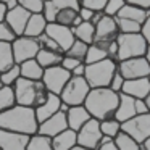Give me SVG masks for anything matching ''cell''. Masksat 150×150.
<instances>
[{"label": "cell", "mask_w": 150, "mask_h": 150, "mask_svg": "<svg viewBox=\"0 0 150 150\" xmlns=\"http://www.w3.org/2000/svg\"><path fill=\"white\" fill-rule=\"evenodd\" d=\"M74 145H78L76 131L69 129V127L52 137V150H69Z\"/></svg>", "instance_id": "44dd1931"}, {"label": "cell", "mask_w": 150, "mask_h": 150, "mask_svg": "<svg viewBox=\"0 0 150 150\" xmlns=\"http://www.w3.org/2000/svg\"><path fill=\"white\" fill-rule=\"evenodd\" d=\"M144 102H145L147 108H149V111H150V92H149V94H147V97L144 98Z\"/></svg>", "instance_id": "db71d44e"}, {"label": "cell", "mask_w": 150, "mask_h": 150, "mask_svg": "<svg viewBox=\"0 0 150 150\" xmlns=\"http://www.w3.org/2000/svg\"><path fill=\"white\" fill-rule=\"evenodd\" d=\"M79 5L86 8H91L92 11H103L105 5H107V0H81Z\"/></svg>", "instance_id": "60d3db41"}, {"label": "cell", "mask_w": 150, "mask_h": 150, "mask_svg": "<svg viewBox=\"0 0 150 150\" xmlns=\"http://www.w3.org/2000/svg\"><path fill=\"white\" fill-rule=\"evenodd\" d=\"M0 87H2V82H0Z\"/></svg>", "instance_id": "94428289"}, {"label": "cell", "mask_w": 150, "mask_h": 150, "mask_svg": "<svg viewBox=\"0 0 150 150\" xmlns=\"http://www.w3.org/2000/svg\"><path fill=\"white\" fill-rule=\"evenodd\" d=\"M102 137H103V134L100 131V121L95 120V118H91L84 126H81V129L76 131L78 145L89 150H95V147L98 145Z\"/></svg>", "instance_id": "30bf717a"}, {"label": "cell", "mask_w": 150, "mask_h": 150, "mask_svg": "<svg viewBox=\"0 0 150 150\" xmlns=\"http://www.w3.org/2000/svg\"><path fill=\"white\" fill-rule=\"evenodd\" d=\"M15 65L13 52H11V42H0V73L7 71Z\"/></svg>", "instance_id": "f1b7e54d"}, {"label": "cell", "mask_w": 150, "mask_h": 150, "mask_svg": "<svg viewBox=\"0 0 150 150\" xmlns=\"http://www.w3.org/2000/svg\"><path fill=\"white\" fill-rule=\"evenodd\" d=\"M126 4L136 5V7H140V8H145V10H150V0H126Z\"/></svg>", "instance_id": "c3c4849f"}, {"label": "cell", "mask_w": 150, "mask_h": 150, "mask_svg": "<svg viewBox=\"0 0 150 150\" xmlns=\"http://www.w3.org/2000/svg\"><path fill=\"white\" fill-rule=\"evenodd\" d=\"M87 49H89V45H87L86 42L74 39V42L71 44V47H69V49L66 50L65 53H63V55H65V57H71V58H74V60H78V62L84 63L86 53H87Z\"/></svg>", "instance_id": "f546056e"}, {"label": "cell", "mask_w": 150, "mask_h": 150, "mask_svg": "<svg viewBox=\"0 0 150 150\" xmlns=\"http://www.w3.org/2000/svg\"><path fill=\"white\" fill-rule=\"evenodd\" d=\"M39 42L34 37H26V36H18L11 42V52H13V60L16 65L26 62V60L36 58L39 52Z\"/></svg>", "instance_id": "8fae6325"}, {"label": "cell", "mask_w": 150, "mask_h": 150, "mask_svg": "<svg viewBox=\"0 0 150 150\" xmlns=\"http://www.w3.org/2000/svg\"><path fill=\"white\" fill-rule=\"evenodd\" d=\"M100 131L103 136L111 137L113 139L118 132L121 131V123L115 118H108V120H102L100 121Z\"/></svg>", "instance_id": "d6a6232c"}, {"label": "cell", "mask_w": 150, "mask_h": 150, "mask_svg": "<svg viewBox=\"0 0 150 150\" xmlns=\"http://www.w3.org/2000/svg\"><path fill=\"white\" fill-rule=\"evenodd\" d=\"M15 97H16V105H23V107L36 108L47 98L49 91L42 81H33V79L26 78H18L16 82L13 84Z\"/></svg>", "instance_id": "3957f363"}, {"label": "cell", "mask_w": 150, "mask_h": 150, "mask_svg": "<svg viewBox=\"0 0 150 150\" xmlns=\"http://www.w3.org/2000/svg\"><path fill=\"white\" fill-rule=\"evenodd\" d=\"M95 150H118V147H116V144H115V140L111 139V137L103 136L100 139V142H98V145L95 147Z\"/></svg>", "instance_id": "7bdbcfd3"}, {"label": "cell", "mask_w": 150, "mask_h": 150, "mask_svg": "<svg viewBox=\"0 0 150 150\" xmlns=\"http://www.w3.org/2000/svg\"><path fill=\"white\" fill-rule=\"evenodd\" d=\"M73 34H74V39L82 40L87 45H91L92 40H94V33H95V26L91 23V21H81L78 26L71 28Z\"/></svg>", "instance_id": "4316f807"}, {"label": "cell", "mask_w": 150, "mask_h": 150, "mask_svg": "<svg viewBox=\"0 0 150 150\" xmlns=\"http://www.w3.org/2000/svg\"><path fill=\"white\" fill-rule=\"evenodd\" d=\"M105 58H108L107 50L97 47L95 44H91V45H89V49H87V53H86L84 63H86V65H91V63L100 62V60H105Z\"/></svg>", "instance_id": "e575fe53"}, {"label": "cell", "mask_w": 150, "mask_h": 150, "mask_svg": "<svg viewBox=\"0 0 150 150\" xmlns=\"http://www.w3.org/2000/svg\"><path fill=\"white\" fill-rule=\"evenodd\" d=\"M20 74L21 78L33 79V81H40L44 74V68L37 63L36 58L26 60V62L20 63Z\"/></svg>", "instance_id": "d4e9b609"}, {"label": "cell", "mask_w": 150, "mask_h": 150, "mask_svg": "<svg viewBox=\"0 0 150 150\" xmlns=\"http://www.w3.org/2000/svg\"><path fill=\"white\" fill-rule=\"evenodd\" d=\"M36 39H37V42H39V47H40V49L53 50V52H62V49L57 45V42H55L53 39H50V37L47 36L45 33H42L39 37H36Z\"/></svg>", "instance_id": "74e56055"}, {"label": "cell", "mask_w": 150, "mask_h": 150, "mask_svg": "<svg viewBox=\"0 0 150 150\" xmlns=\"http://www.w3.org/2000/svg\"><path fill=\"white\" fill-rule=\"evenodd\" d=\"M44 33L53 39L57 42V45L62 49V52L65 53L66 50L71 47V44L74 42V34H73V29L71 28H66V26H62V24H57V23H47L45 26V31Z\"/></svg>", "instance_id": "4fadbf2b"}, {"label": "cell", "mask_w": 150, "mask_h": 150, "mask_svg": "<svg viewBox=\"0 0 150 150\" xmlns=\"http://www.w3.org/2000/svg\"><path fill=\"white\" fill-rule=\"evenodd\" d=\"M68 105H66V103H63V102H62V105H60V111H63V113H66V111H68Z\"/></svg>", "instance_id": "11a10c76"}, {"label": "cell", "mask_w": 150, "mask_h": 150, "mask_svg": "<svg viewBox=\"0 0 150 150\" xmlns=\"http://www.w3.org/2000/svg\"><path fill=\"white\" fill-rule=\"evenodd\" d=\"M16 4L31 13H42L44 8V0H16Z\"/></svg>", "instance_id": "8d00e7d4"}, {"label": "cell", "mask_w": 150, "mask_h": 150, "mask_svg": "<svg viewBox=\"0 0 150 150\" xmlns=\"http://www.w3.org/2000/svg\"><path fill=\"white\" fill-rule=\"evenodd\" d=\"M118 102H120V92L111 91L110 87H95L89 91L82 105L92 118L102 121L115 116Z\"/></svg>", "instance_id": "6da1fadb"}, {"label": "cell", "mask_w": 150, "mask_h": 150, "mask_svg": "<svg viewBox=\"0 0 150 150\" xmlns=\"http://www.w3.org/2000/svg\"><path fill=\"white\" fill-rule=\"evenodd\" d=\"M44 2H49V0H44Z\"/></svg>", "instance_id": "91938a15"}, {"label": "cell", "mask_w": 150, "mask_h": 150, "mask_svg": "<svg viewBox=\"0 0 150 150\" xmlns=\"http://www.w3.org/2000/svg\"><path fill=\"white\" fill-rule=\"evenodd\" d=\"M16 105L13 86H2L0 87V111H5L8 108Z\"/></svg>", "instance_id": "4dcf8cb0"}, {"label": "cell", "mask_w": 150, "mask_h": 150, "mask_svg": "<svg viewBox=\"0 0 150 150\" xmlns=\"http://www.w3.org/2000/svg\"><path fill=\"white\" fill-rule=\"evenodd\" d=\"M136 115L134 110V98L131 95H126L123 92H120V102H118V108L115 111V120H118L120 123H124L129 118H132Z\"/></svg>", "instance_id": "ffe728a7"}, {"label": "cell", "mask_w": 150, "mask_h": 150, "mask_svg": "<svg viewBox=\"0 0 150 150\" xmlns=\"http://www.w3.org/2000/svg\"><path fill=\"white\" fill-rule=\"evenodd\" d=\"M115 21H116V24H118V29H120V33H123V34L140 33V28H142V24L136 23V21H132V20H127V18L115 16Z\"/></svg>", "instance_id": "836d02e7"}, {"label": "cell", "mask_w": 150, "mask_h": 150, "mask_svg": "<svg viewBox=\"0 0 150 150\" xmlns=\"http://www.w3.org/2000/svg\"><path fill=\"white\" fill-rule=\"evenodd\" d=\"M121 92L131 95L132 98H145L150 92V78H137V79H124Z\"/></svg>", "instance_id": "ac0fdd59"}, {"label": "cell", "mask_w": 150, "mask_h": 150, "mask_svg": "<svg viewBox=\"0 0 150 150\" xmlns=\"http://www.w3.org/2000/svg\"><path fill=\"white\" fill-rule=\"evenodd\" d=\"M140 145H142V147H144V149H145V150H150V136L147 137V139L144 140V142L140 144Z\"/></svg>", "instance_id": "f5cc1de1"}, {"label": "cell", "mask_w": 150, "mask_h": 150, "mask_svg": "<svg viewBox=\"0 0 150 150\" xmlns=\"http://www.w3.org/2000/svg\"><path fill=\"white\" fill-rule=\"evenodd\" d=\"M134 110H136V115L150 113L147 105H145V102H144V98H134Z\"/></svg>", "instance_id": "f6af8a7d"}, {"label": "cell", "mask_w": 150, "mask_h": 150, "mask_svg": "<svg viewBox=\"0 0 150 150\" xmlns=\"http://www.w3.org/2000/svg\"><path fill=\"white\" fill-rule=\"evenodd\" d=\"M0 127L33 136V134L37 132L39 123L36 120L34 108L15 105V107L8 108L5 111H0Z\"/></svg>", "instance_id": "7a4b0ae2"}, {"label": "cell", "mask_w": 150, "mask_h": 150, "mask_svg": "<svg viewBox=\"0 0 150 150\" xmlns=\"http://www.w3.org/2000/svg\"><path fill=\"white\" fill-rule=\"evenodd\" d=\"M84 71H86V63H81L71 71V76H84Z\"/></svg>", "instance_id": "681fc988"}, {"label": "cell", "mask_w": 150, "mask_h": 150, "mask_svg": "<svg viewBox=\"0 0 150 150\" xmlns=\"http://www.w3.org/2000/svg\"><path fill=\"white\" fill-rule=\"evenodd\" d=\"M29 136L0 127V149L2 150H26Z\"/></svg>", "instance_id": "9a60e30c"}, {"label": "cell", "mask_w": 150, "mask_h": 150, "mask_svg": "<svg viewBox=\"0 0 150 150\" xmlns=\"http://www.w3.org/2000/svg\"><path fill=\"white\" fill-rule=\"evenodd\" d=\"M78 2H81V0H78Z\"/></svg>", "instance_id": "6125c7cd"}, {"label": "cell", "mask_w": 150, "mask_h": 150, "mask_svg": "<svg viewBox=\"0 0 150 150\" xmlns=\"http://www.w3.org/2000/svg\"><path fill=\"white\" fill-rule=\"evenodd\" d=\"M36 60L44 69L50 68V66H58V65H62L63 52H53V50L39 49V52L36 55Z\"/></svg>", "instance_id": "484cf974"}, {"label": "cell", "mask_w": 150, "mask_h": 150, "mask_svg": "<svg viewBox=\"0 0 150 150\" xmlns=\"http://www.w3.org/2000/svg\"><path fill=\"white\" fill-rule=\"evenodd\" d=\"M118 69V63L111 58H105L100 62L86 65L84 78L91 89L95 87H108L111 78H113L115 71Z\"/></svg>", "instance_id": "277c9868"}, {"label": "cell", "mask_w": 150, "mask_h": 150, "mask_svg": "<svg viewBox=\"0 0 150 150\" xmlns=\"http://www.w3.org/2000/svg\"><path fill=\"white\" fill-rule=\"evenodd\" d=\"M18 78H21V74H20V65H16V63L11 68H8L7 71L0 73V82H2V86H13Z\"/></svg>", "instance_id": "d590c367"}, {"label": "cell", "mask_w": 150, "mask_h": 150, "mask_svg": "<svg viewBox=\"0 0 150 150\" xmlns=\"http://www.w3.org/2000/svg\"><path fill=\"white\" fill-rule=\"evenodd\" d=\"M31 16V11H28L26 8L20 7V5H15L13 8L7 11L5 15V23L10 26V29L15 33V36H23L24 28H26V23Z\"/></svg>", "instance_id": "5bb4252c"}, {"label": "cell", "mask_w": 150, "mask_h": 150, "mask_svg": "<svg viewBox=\"0 0 150 150\" xmlns=\"http://www.w3.org/2000/svg\"><path fill=\"white\" fill-rule=\"evenodd\" d=\"M115 144H116L118 150H140V144L136 142L131 136H127L126 132L120 131L116 136L113 137Z\"/></svg>", "instance_id": "1f68e13d"}, {"label": "cell", "mask_w": 150, "mask_h": 150, "mask_svg": "<svg viewBox=\"0 0 150 150\" xmlns=\"http://www.w3.org/2000/svg\"><path fill=\"white\" fill-rule=\"evenodd\" d=\"M69 150H89V149H84V147H81V145H74L73 149H69Z\"/></svg>", "instance_id": "6f0895ef"}, {"label": "cell", "mask_w": 150, "mask_h": 150, "mask_svg": "<svg viewBox=\"0 0 150 150\" xmlns=\"http://www.w3.org/2000/svg\"><path fill=\"white\" fill-rule=\"evenodd\" d=\"M116 45H118L116 58L118 62H121V60L134 58V57H145L149 44L145 42V39L140 33H134V34L120 33V36L116 37Z\"/></svg>", "instance_id": "5b68a950"}, {"label": "cell", "mask_w": 150, "mask_h": 150, "mask_svg": "<svg viewBox=\"0 0 150 150\" xmlns=\"http://www.w3.org/2000/svg\"><path fill=\"white\" fill-rule=\"evenodd\" d=\"M123 84H124V78L120 74V71L116 69L115 74H113V78H111V81H110V84H108V87H110L111 91H115V92H121Z\"/></svg>", "instance_id": "b9f144b4"}, {"label": "cell", "mask_w": 150, "mask_h": 150, "mask_svg": "<svg viewBox=\"0 0 150 150\" xmlns=\"http://www.w3.org/2000/svg\"><path fill=\"white\" fill-rule=\"evenodd\" d=\"M60 105H62V98H60V95L49 92L45 100H44L39 107L34 108L37 123L40 124L42 121H45L47 118H50L52 115H55L57 111H60Z\"/></svg>", "instance_id": "e0dca14e"}, {"label": "cell", "mask_w": 150, "mask_h": 150, "mask_svg": "<svg viewBox=\"0 0 150 150\" xmlns=\"http://www.w3.org/2000/svg\"><path fill=\"white\" fill-rule=\"evenodd\" d=\"M140 34L144 36V39H145V42L150 45V15H149V18H147V20L144 21L142 28H140Z\"/></svg>", "instance_id": "bcb514c9"}, {"label": "cell", "mask_w": 150, "mask_h": 150, "mask_svg": "<svg viewBox=\"0 0 150 150\" xmlns=\"http://www.w3.org/2000/svg\"><path fill=\"white\" fill-rule=\"evenodd\" d=\"M89 91H91V86L87 84L84 76H71L68 79V82L65 84V87L62 89V92H60V98L68 107L82 105Z\"/></svg>", "instance_id": "8992f818"}, {"label": "cell", "mask_w": 150, "mask_h": 150, "mask_svg": "<svg viewBox=\"0 0 150 150\" xmlns=\"http://www.w3.org/2000/svg\"><path fill=\"white\" fill-rule=\"evenodd\" d=\"M121 131L131 136L136 142L142 144L150 136V113L134 115L127 121L121 123Z\"/></svg>", "instance_id": "ba28073f"}, {"label": "cell", "mask_w": 150, "mask_h": 150, "mask_svg": "<svg viewBox=\"0 0 150 150\" xmlns=\"http://www.w3.org/2000/svg\"><path fill=\"white\" fill-rule=\"evenodd\" d=\"M78 65H81V62H78V60H74V58H71V57H65L63 55V60H62V66L65 69H68L69 73L73 71V69L76 68Z\"/></svg>", "instance_id": "ee69618b"}, {"label": "cell", "mask_w": 150, "mask_h": 150, "mask_svg": "<svg viewBox=\"0 0 150 150\" xmlns=\"http://www.w3.org/2000/svg\"><path fill=\"white\" fill-rule=\"evenodd\" d=\"M149 15H150V10H145V8H140V7H136V5L126 4L115 16L127 18V20H132V21H136V23H139V24H144V21L149 18Z\"/></svg>", "instance_id": "603a6c76"}, {"label": "cell", "mask_w": 150, "mask_h": 150, "mask_svg": "<svg viewBox=\"0 0 150 150\" xmlns=\"http://www.w3.org/2000/svg\"><path fill=\"white\" fill-rule=\"evenodd\" d=\"M91 115L86 110L84 105H74V107H69L66 111V121H68V127L73 131L81 129V126H84L89 120H91Z\"/></svg>", "instance_id": "d6986e66"}, {"label": "cell", "mask_w": 150, "mask_h": 150, "mask_svg": "<svg viewBox=\"0 0 150 150\" xmlns=\"http://www.w3.org/2000/svg\"><path fill=\"white\" fill-rule=\"evenodd\" d=\"M0 2L7 5V8H8V10H10V8H13L15 5H18V4H16V0H0Z\"/></svg>", "instance_id": "816d5d0a"}, {"label": "cell", "mask_w": 150, "mask_h": 150, "mask_svg": "<svg viewBox=\"0 0 150 150\" xmlns=\"http://www.w3.org/2000/svg\"><path fill=\"white\" fill-rule=\"evenodd\" d=\"M79 16H81L82 21H91L92 16H94V11L91 8H86V7H79Z\"/></svg>", "instance_id": "7dc6e473"}, {"label": "cell", "mask_w": 150, "mask_h": 150, "mask_svg": "<svg viewBox=\"0 0 150 150\" xmlns=\"http://www.w3.org/2000/svg\"><path fill=\"white\" fill-rule=\"evenodd\" d=\"M7 11H8L7 5L0 2V21H5V15H7Z\"/></svg>", "instance_id": "f907efd6"}, {"label": "cell", "mask_w": 150, "mask_h": 150, "mask_svg": "<svg viewBox=\"0 0 150 150\" xmlns=\"http://www.w3.org/2000/svg\"><path fill=\"white\" fill-rule=\"evenodd\" d=\"M145 58H147V62H149V65H150V45L147 47V52H145Z\"/></svg>", "instance_id": "9f6ffc18"}, {"label": "cell", "mask_w": 150, "mask_h": 150, "mask_svg": "<svg viewBox=\"0 0 150 150\" xmlns=\"http://www.w3.org/2000/svg\"><path fill=\"white\" fill-rule=\"evenodd\" d=\"M71 78V73L68 69H65L62 65L58 66H50V68L44 69V74H42V84L45 86V89L52 94L60 95L62 89L65 87V84L68 82V79Z\"/></svg>", "instance_id": "7c38bea8"}, {"label": "cell", "mask_w": 150, "mask_h": 150, "mask_svg": "<svg viewBox=\"0 0 150 150\" xmlns=\"http://www.w3.org/2000/svg\"><path fill=\"white\" fill-rule=\"evenodd\" d=\"M26 150H52V137L39 132L33 134V136H29Z\"/></svg>", "instance_id": "83f0119b"}, {"label": "cell", "mask_w": 150, "mask_h": 150, "mask_svg": "<svg viewBox=\"0 0 150 150\" xmlns=\"http://www.w3.org/2000/svg\"><path fill=\"white\" fill-rule=\"evenodd\" d=\"M15 39H16V36L10 29V26L5 21H0V42H13Z\"/></svg>", "instance_id": "ab89813d"}, {"label": "cell", "mask_w": 150, "mask_h": 150, "mask_svg": "<svg viewBox=\"0 0 150 150\" xmlns=\"http://www.w3.org/2000/svg\"><path fill=\"white\" fill-rule=\"evenodd\" d=\"M68 129V121H66V113L63 111H57L55 115H52L50 118H47L45 121L39 124L37 127V132L44 134V136L53 137L57 134H60L62 131Z\"/></svg>", "instance_id": "2e32d148"}, {"label": "cell", "mask_w": 150, "mask_h": 150, "mask_svg": "<svg viewBox=\"0 0 150 150\" xmlns=\"http://www.w3.org/2000/svg\"><path fill=\"white\" fill-rule=\"evenodd\" d=\"M45 26H47V21H45L42 13H31L29 20L26 23V28H24L23 36L34 37L36 39V37H39L45 31Z\"/></svg>", "instance_id": "7402d4cb"}, {"label": "cell", "mask_w": 150, "mask_h": 150, "mask_svg": "<svg viewBox=\"0 0 150 150\" xmlns=\"http://www.w3.org/2000/svg\"><path fill=\"white\" fill-rule=\"evenodd\" d=\"M118 36H120V29H118V24L115 21V16H108V15L103 13V16L95 24V33H94L92 44H95L97 47L108 52L110 45H113L116 42Z\"/></svg>", "instance_id": "52a82bcc"}, {"label": "cell", "mask_w": 150, "mask_h": 150, "mask_svg": "<svg viewBox=\"0 0 150 150\" xmlns=\"http://www.w3.org/2000/svg\"><path fill=\"white\" fill-rule=\"evenodd\" d=\"M118 71L124 79L150 78V65L145 57H134V58L118 62Z\"/></svg>", "instance_id": "9c48e42d"}, {"label": "cell", "mask_w": 150, "mask_h": 150, "mask_svg": "<svg viewBox=\"0 0 150 150\" xmlns=\"http://www.w3.org/2000/svg\"><path fill=\"white\" fill-rule=\"evenodd\" d=\"M140 150H145V149H144V147H142V145H140Z\"/></svg>", "instance_id": "680465c9"}, {"label": "cell", "mask_w": 150, "mask_h": 150, "mask_svg": "<svg viewBox=\"0 0 150 150\" xmlns=\"http://www.w3.org/2000/svg\"><path fill=\"white\" fill-rule=\"evenodd\" d=\"M0 150H2V149H0Z\"/></svg>", "instance_id": "be15d7a7"}, {"label": "cell", "mask_w": 150, "mask_h": 150, "mask_svg": "<svg viewBox=\"0 0 150 150\" xmlns=\"http://www.w3.org/2000/svg\"><path fill=\"white\" fill-rule=\"evenodd\" d=\"M82 20L79 16V10H76V8H62V10L57 11L53 23L62 24V26H66V28H74Z\"/></svg>", "instance_id": "cb8c5ba5"}, {"label": "cell", "mask_w": 150, "mask_h": 150, "mask_svg": "<svg viewBox=\"0 0 150 150\" xmlns=\"http://www.w3.org/2000/svg\"><path fill=\"white\" fill-rule=\"evenodd\" d=\"M126 5V0H107V5L103 8V13L108 16H115L121 8Z\"/></svg>", "instance_id": "f35d334b"}]
</instances>
